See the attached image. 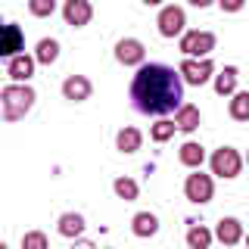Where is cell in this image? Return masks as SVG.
<instances>
[{
	"instance_id": "83f0119b",
	"label": "cell",
	"mask_w": 249,
	"mask_h": 249,
	"mask_svg": "<svg viewBox=\"0 0 249 249\" xmlns=\"http://www.w3.org/2000/svg\"><path fill=\"white\" fill-rule=\"evenodd\" d=\"M215 0H190V6H199V10H206V6H212Z\"/></svg>"
},
{
	"instance_id": "52a82bcc",
	"label": "cell",
	"mask_w": 249,
	"mask_h": 249,
	"mask_svg": "<svg viewBox=\"0 0 249 249\" xmlns=\"http://www.w3.org/2000/svg\"><path fill=\"white\" fill-rule=\"evenodd\" d=\"M156 25H159V35H162V37H178V35H184L187 13L181 10V6H175V3H171V6H162Z\"/></svg>"
},
{
	"instance_id": "6da1fadb",
	"label": "cell",
	"mask_w": 249,
	"mask_h": 249,
	"mask_svg": "<svg viewBox=\"0 0 249 249\" xmlns=\"http://www.w3.org/2000/svg\"><path fill=\"white\" fill-rule=\"evenodd\" d=\"M131 100L143 115L178 112L184 100V78L162 62H150V66L143 62L131 81Z\"/></svg>"
},
{
	"instance_id": "1f68e13d",
	"label": "cell",
	"mask_w": 249,
	"mask_h": 249,
	"mask_svg": "<svg viewBox=\"0 0 249 249\" xmlns=\"http://www.w3.org/2000/svg\"><path fill=\"white\" fill-rule=\"evenodd\" d=\"M0 119H3V106H0Z\"/></svg>"
},
{
	"instance_id": "4fadbf2b",
	"label": "cell",
	"mask_w": 249,
	"mask_h": 249,
	"mask_svg": "<svg viewBox=\"0 0 249 249\" xmlns=\"http://www.w3.org/2000/svg\"><path fill=\"white\" fill-rule=\"evenodd\" d=\"M215 237L221 240L224 246H237L240 240L246 237V233H243V221H240V218H221L218 228H215Z\"/></svg>"
},
{
	"instance_id": "603a6c76",
	"label": "cell",
	"mask_w": 249,
	"mask_h": 249,
	"mask_svg": "<svg viewBox=\"0 0 249 249\" xmlns=\"http://www.w3.org/2000/svg\"><path fill=\"white\" fill-rule=\"evenodd\" d=\"M112 190H115V196H119V199L134 202L137 193H140V187H137V181H131V178H115V181H112Z\"/></svg>"
},
{
	"instance_id": "f546056e",
	"label": "cell",
	"mask_w": 249,
	"mask_h": 249,
	"mask_svg": "<svg viewBox=\"0 0 249 249\" xmlns=\"http://www.w3.org/2000/svg\"><path fill=\"white\" fill-rule=\"evenodd\" d=\"M0 249H10V246H6V243H3V240H0Z\"/></svg>"
},
{
	"instance_id": "ffe728a7",
	"label": "cell",
	"mask_w": 249,
	"mask_h": 249,
	"mask_svg": "<svg viewBox=\"0 0 249 249\" xmlns=\"http://www.w3.org/2000/svg\"><path fill=\"white\" fill-rule=\"evenodd\" d=\"M35 59L41 62V66H53V62L59 59V44L53 41V37H41L35 47Z\"/></svg>"
},
{
	"instance_id": "9c48e42d",
	"label": "cell",
	"mask_w": 249,
	"mask_h": 249,
	"mask_svg": "<svg viewBox=\"0 0 249 249\" xmlns=\"http://www.w3.org/2000/svg\"><path fill=\"white\" fill-rule=\"evenodd\" d=\"M115 59L122 62V66H143L146 59V47L137 41V37H122L119 44H115Z\"/></svg>"
},
{
	"instance_id": "4316f807",
	"label": "cell",
	"mask_w": 249,
	"mask_h": 249,
	"mask_svg": "<svg viewBox=\"0 0 249 249\" xmlns=\"http://www.w3.org/2000/svg\"><path fill=\"white\" fill-rule=\"evenodd\" d=\"M215 3L221 6L224 13H240V10L246 6V0H215Z\"/></svg>"
},
{
	"instance_id": "2e32d148",
	"label": "cell",
	"mask_w": 249,
	"mask_h": 249,
	"mask_svg": "<svg viewBox=\"0 0 249 249\" xmlns=\"http://www.w3.org/2000/svg\"><path fill=\"white\" fill-rule=\"evenodd\" d=\"M56 231H59V237L75 240V237H81V233H84V218L78 215V212H62L59 221H56Z\"/></svg>"
},
{
	"instance_id": "e0dca14e",
	"label": "cell",
	"mask_w": 249,
	"mask_h": 249,
	"mask_svg": "<svg viewBox=\"0 0 249 249\" xmlns=\"http://www.w3.org/2000/svg\"><path fill=\"white\" fill-rule=\"evenodd\" d=\"M178 159H181V165H187V168H199L202 162H206V150H202V143H196V140H187L181 150H178Z\"/></svg>"
},
{
	"instance_id": "d4e9b609",
	"label": "cell",
	"mask_w": 249,
	"mask_h": 249,
	"mask_svg": "<svg viewBox=\"0 0 249 249\" xmlns=\"http://www.w3.org/2000/svg\"><path fill=\"white\" fill-rule=\"evenodd\" d=\"M28 13L37 16V19H47V16L56 13V0H28Z\"/></svg>"
},
{
	"instance_id": "484cf974",
	"label": "cell",
	"mask_w": 249,
	"mask_h": 249,
	"mask_svg": "<svg viewBox=\"0 0 249 249\" xmlns=\"http://www.w3.org/2000/svg\"><path fill=\"white\" fill-rule=\"evenodd\" d=\"M22 249H50V243H47V233L44 231L22 233Z\"/></svg>"
},
{
	"instance_id": "8992f818",
	"label": "cell",
	"mask_w": 249,
	"mask_h": 249,
	"mask_svg": "<svg viewBox=\"0 0 249 249\" xmlns=\"http://www.w3.org/2000/svg\"><path fill=\"white\" fill-rule=\"evenodd\" d=\"M178 75L184 78L187 84H193V88H202V84L209 81V78L215 75V66H212V59H190V56H184V62L178 66Z\"/></svg>"
},
{
	"instance_id": "ba28073f",
	"label": "cell",
	"mask_w": 249,
	"mask_h": 249,
	"mask_svg": "<svg viewBox=\"0 0 249 249\" xmlns=\"http://www.w3.org/2000/svg\"><path fill=\"white\" fill-rule=\"evenodd\" d=\"M22 47H25V35H22V28L16 25V22H0V56L13 59V56L22 53Z\"/></svg>"
},
{
	"instance_id": "d6a6232c",
	"label": "cell",
	"mask_w": 249,
	"mask_h": 249,
	"mask_svg": "<svg viewBox=\"0 0 249 249\" xmlns=\"http://www.w3.org/2000/svg\"><path fill=\"white\" fill-rule=\"evenodd\" d=\"M246 165H249V153H246Z\"/></svg>"
},
{
	"instance_id": "30bf717a",
	"label": "cell",
	"mask_w": 249,
	"mask_h": 249,
	"mask_svg": "<svg viewBox=\"0 0 249 249\" xmlns=\"http://www.w3.org/2000/svg\"><path fill=\"white\" fill-rule=\"evenodd\" d=\"M90 16H93L90 0H66V3H62V19L72 28H84L90 22Z\"/></svg>"
},
{
	"instance_id": "5bb4252c",
	"label": "cell",
	"mask_w": 249,
	"mask_h": 249,
	"mask_svg": "<svg viewBox=\"0 0 249 249\" xmlns=\"http://www.w3.org/2000/svg\"><path fill=\"white\" fill-rule=\"evenodd\" d=\"M199 122H202L199 106H193V103H181V109L175 112V124H178V131H184V134L196 131V128H199Z\"/></svg>"
},
{
	"instance_id": "cb8c5ba5",
	"label": "cell",
	"mask_w": 249,
	"mask_h": 249,
	"mask_svg": "<svg viewBox=\"0 0 249 249\" xmlns=\"http://www.w3.org/2000/svg\"><path fill=\"white\" fill-rule=\"evenodd\" d=\"M175 131H178V124H175V122L162 119V122H156L153 128H150V137L156 140V143H165V140H171V137H175Z\"/></svg>"
},
{
	"instance_id": "277c9868",
	"label": "cell",
	"mask_w": 249,
	"mask_h": 249,
	"mask_svg": "<svg viewBox=\"0 0 249 249\" xmlns=\"http://www.w3.org/2000/svg\"><path fill=\"white\" fill-rule=\"evenodd\" d=\"M184 196L190 199L193 206H206V202L215 196L212 175H202L199 168L193 171V175H187V181H184Z\"/></svg>"
},
{
	"instance_id": "7402d4cb",
	"label": "cell",
	"mask_w": 249,
	"mask_h": 249,
	"mask_svg": "<svg viewBox=\"0 0 249 249\" xmlns=\"http://www.w3.org/2000/svg\"><path fill=\"white\" fill-rule=\"evenodd\" d=\"M231 119L233 122H249V90H237L231 97Z\"/></svg>"
},
{
	"instance_id": "9a60e30c",
	"label": "cell",
	"mask_w": 249,
	"mask_h": 249,
	"mask_svg": "<svg viewBox=\"0 0 249 249\" xmlns=\"http://www.w3.org/2000/svg\"><path fill=\"white\" fill-rule=\"evenodd\" d=\"M131 231H134V237H140V240L156 237V233H159V218L153 212H137L131 218Z\"/></svg>"
},
{
	"instance_id": "d6986e66",
	"label": "cell",
	"mask_w": 249,
	"mask_h": 249,
	"mask_svg": "<svg viewBox=\"0 0 249 249\" xmlns=\"http://www.w3.org/2000/svg\"><path fill=\"white\" fill-rule=\"evenodd\" d=\"M215 93L218 97H233L237 93V69L233 66L221 69V75H215Z\"/></svg>"
},
{
	"instance_id": "5b68a950",
	"label": "cell",
	"mask_w": 249,
	"mask_h": 249,
	"mask_svg": "<svg viewBox=\"0 0 249 249\" xmlns=\"http://www.w3.org/2000/svg\"><path fill=\"white\" fill-rule=\"evenodd\" d=\"M209 165H212V175L224 178V181H231V178L240 175V168H243V159H240V153L233 150V146H221V150L212 153Z\"/></svg>"
},
{
	"instance_id": "8fae6325",
	"label": "cell",
	"mask_w": 249,
	"mask_h": 249,
	"mask_svg": "<svg viewBox=\"0 0 249 249\" xmlns=\"http://www.w3.org/2000/svg\"><path fill=\"white\" fill-rule=\"evenodd\" d=\"M35 66H37L35 56H28V53H19V56L10 59V66H6V75H10L16 84H28V78L35 75Z\"/></svg>"
},
{
	"instance_id": "7a4b0ae2",
	"label": "cell",
	"mask_w": 249,
	"mask_h": 249,
	"mask_svg": "<svg viewBox=\"0 0 249 249\" xmlns=\"http://www.w3.org/2000/svg\"><path fill=\"white\" fill-rule=\"evenodd\" d=\"M37 93L31 84H6L3 90H0V106H3V119L6 122H19L25 119L31 112V106H35Z\"/></svg>"
},
{
	"instance_id": "44dd1931",
	"label": "cell",
	"mask_w": 249,
	"mask_h": 249,
	"mask_svg": "<svg viewBox=\"0 0 249 249\" xmlns=\"http://www.w3.org/2000/svg\"><path fill=\"white\" fill-rule=\"evenodd\" d=\"M212 237L215 233L206 228V224H193L190 231H187V246L190 249H209L212 246Z\"/></svg>"
},
{
	"instance_id": "3957f363",
	"label": "cell",
	"mask_w": 249,
	"mask_h": 249,
	"mask_svg": "<svg viewBox=\"0 0 249 249\" xmlns=\"http://www.w3.org/2000/svg\"><path fill=\"white\" fill-rule=\"evenodd\" d=\"M215 50V35L212 31H184L181 35V53L190 59H206Z\"/></svg>"
},
{
	"instance_id": "4dcf8cb0",
	"label": "cell",
	"mask_w": 249,
	"mask_h": 249,
	"mask_svg": "<svg viewBox=\"0 0 249 249\" xmlns=\"http://www.w3.org/2000/svg\"><path fill=\"white\" fill-rule=\"evenodd\" d=\"M243 243H246V246H249V233H246V237H243Z\"/></svg>"
},
{
	"instance_id": "f1b7e54d",
	"label": "cell",
	"mask_w": 249,
	"mask_h": 249,
	"mask_svg": "<svg viewBox=\"0 0 249 249\" xmlns=\"http://www.w3.org/2000/svg\"><path fill=\"white\" fill-rule=\"evenodd\" d=\"M140 3H146V6H159L162 0H140Z\"/></svg>"
},
{
	"instance_id": "ac0fdd59",
	"label": "cell",
	"mask_w": 249,
	"mask_h": 249,
	"mask_svg": "<svg viewBox=\"0 0 249 249\" xmlns=\"http://www.w3.org/2000/svg\"><path fill=\"white\" fill-rule=\"evenodd\" d=\"M140 143H143V134H140L137 128H131V124L115 134V146H119V153H128L131 156V153L140 150Z\"/></svg>"
},
{
	"instance_id": "7c38bea8",
	"label": "cell",
	"mask_w": 249,
	"mask_h": 249,
	"mask_svg": "<svg viewBox=\"0 0 249 249\" xmlns=\"http://www.w3.org/2000/svg\"><path fill=\"white\" fill-rule=\"evenodd\" d=\"M90 81L84 75H69L66 81H62V97L72 100V103H84V100H90Z\"/></svg>"
}]
</instances>
